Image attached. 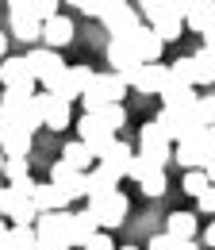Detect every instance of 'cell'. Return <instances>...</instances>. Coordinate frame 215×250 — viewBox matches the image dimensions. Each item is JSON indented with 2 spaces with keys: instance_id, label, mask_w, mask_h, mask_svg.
I'll return each mask as SVG.
<instances>
[{
  "instance_id": "12",
  "label": "cell",
  "mask_w": 215,
  "mask_h": 250,
  "mask_svg": "<svg viewBox=\"0 0 215 250\" xmlns=\"http://www.w3.org/2000/svg\"><path fill=\"white\" fill-rule=\"evenodd\" d=\"M77 131H81V143H85V146H89L96 158H100L108 146H112V143H116V131H108V127L100 124L96 116H89V112L77 120Z\"/></svg>"
},
{
  "instance_id": "53",
  "label": "cell",
  "mask_w": 215,
  "mask_h": 250,
  "mask_svg": "<svg viewBox=\"0 0 215 250\" xmlns=\"http://www.w3.org/2000/svg\"><path fill=\"white\" fill-rule=\"evenodd\" d=\"M116 250H138V247H116Z\"/></svg>"
},
{
  "instance_id": "16",
  "label": "cell",
  "mask_w": 215,
  "mask_h": 250,
  "mask_svg": "<svg viewBox=\"0 0 215 250\" xmlns=\"http://www.w3.org/2000/svg\"><path fill=\"white\" fill-rule=\"evenodd\" d=\"M73 35H77L73 20L61 16V12H58V16H50V20L42 23V42H46V50H61V46H69Z\"/></svg>"
},
{
  "instance_id": "32",
  "label": "cell",
  "mask_w": 215,
  "mask_h": 250,
  "mask_svg": "<svg viewBox=\"0 0 215 250\" xmlns=\"http://www.w3.org/2000/svg\"><path fill=\"white\" fill-rule=\"evenodd\" d=\"M12 35L20 42H35V39H42V23L31 16H12Z\"/></svg>"
},
{
  "instance_id": "45",
  "label": "cell",
  "mask_w": 215,
  "mask_h": 250,
  "mask_svg": "<svg viewBox=\"0 0 215 250\" xmlns=\"http://www.w3.org/2000/svg\"><path fill=\"white\" fill-rule=\"evenodd\" d=\"M69 73H73V81H77L81 93H85V85L92 81V69H89V65H69Z\"/></svg>"
},
{
  "instance_id": "5",
  "label": "cell",
  "mask_w": 215,
  "mask_h": 250,
  "mask_svg": "<svg viewBox=\"0 0 215 250\" xmlns=\"http://www.w3.org/2000/svg\"><path fill=\"white\" fill-rule=\"evenodd\" d=\"M154 124L165 131L169 143H181V139H188L192 131H204L200 120H196V104H192V108H161Z\"/></svg>"
},
{
  "instance_id": "22",
  "label": "cell",
  "mask_w": 215,
  "mask_h": 250,
  "mask_svg": "<svg viewBox=\"0 0 215 250\" xmlns=\"http://www.w3.org/2000/svg\"><path fill=\"white\" fill-rule=\"evenodd\" d=\"M31 204H35L39 212H61V208H69V200H65V196H61V192H58L54 185H50V181H42V185L35 181V192H31Z\"/></svg>"
},
{
  "instance_id": "11",
  "label": "cell",
  "mask_w": 215,
  "mask_h": 250,
  "mask_svg": "<svg viewBox=\"0 0 215 250\" xmlns=\"http://www.w3.org/2000/svg\"><path fill=\"white\" fill-rule=\"evenodd\" d=\"M127 46L138 54V62L142 65H150V62H161V50H165V42L154 35L150 23H138L135 31H131V39H127Z\"/></svg>"
},
{
  "instance_id": "19",
  "label": "cell",
  "mask_w": 215,
  "mask_h": 250,
  "mask_svg": "<svg viewBox=\"0 0 215 250\" xmlns=\"http://www.w3.org/2000/svg\"><path fill=\"white\" fill-rule=\"evenodd\" d=\"M0 154L4 158H27L31 154V131L20 124H12L8 131H0Z\"/></svg>"
},
{
  "instance_id": "23",
  "label": "cell",
  "mask_w": 215,
  "mask_h": 250,
  "mask_svg": "<svg viewBox=\"0 0 215 250\" xmlns=\"http://www.w3.org/2000/svg\"><path fill=\"white\" fill-rule=\"evenodd\" d=\"M212 23H215V0H200V4H192L184 12V27L196 31V35H204Z\"/></svg>"
},
{
  "instance_id": "1",
  "label": "cell",
  "mask_w": 215,
  "mask_h": 250,
  "mask_svg": "<svg viewBox=\"0 0 215 250\" xmlns=\"http://www.w3.org/2000/svg\"><path fill=\"white\" fill-rule=\"evenodd\" d=\"M35 250H73V212H39L35 219Z\"/></svg>"
},
{
  "instance_id": "33",
  "label": "cell",
  "mask_w": 215,
  "mask_h": 250,
  "mask_svg": "<svg viewBox=\"0 0 215 250\" xmlns=\"http://www.w3.org/2000/svg\"><path fill=\"white\" fill-rule=\"evenodd\" d=\"M169 81H177V85H192L196 89V69H192V54H184L177 62L169 65Z\"/></svg>"
},
{
  "instance_id": "31",
  "label": "cell",
  "mask_w": 215,
  "mask_h": 250,
  "mask_svg": "<svg viewBox=\"0 0 215 250\" xmlns=\"http://www.w3.org/2000/svg\"><path fill=\"white\" fill-rule=\"evenodd\" d=\"M0 250H35V231L31 227H8V235L0 239Z\"/></svg>"
},
{
  "instance_id": "34",
  "label": "cell",
  "mask_w": 215,
  "mask_h": 250,
  "mask_svg": "<svg viewBox=\"0 0 215 250\" xmlns=\"http://www.w3.org/2000/svg\"><path fill=\"white\" fill-rule=\"evenodd\" d=\"M150 27H154V35H157L161 42H173V39L184 35V20H154Z\"/></svg>"
},
{
  "instance_id": "27",
  "label": "cell",
  "mask_w": 215,
  "mask_h": 250,
  "mask_svg": "<svg viewBox=\"0 0 215 250\" xmlns=\"http://www.w3.org/2000/svg\"><path fill=\"white\" fill-rule=\"evenodd\" d=\"M61 162H69L73 169H81V173H89L92 166H96V154H92V150L85 146V143H81V139H73V143H69V146L61 150Z\"/></svg>"
},
{
  "instance_id": "8",
  "label": "cell",
  "mask_w": 215,
  "mask_h": 250,
  "mask_svg": "<svg viewBox=\"0 0 215 250\" xmlns=\"http://www.w3.org/2000/svg\"><path fill=\"white\" fill-rule=\"evenodd\" d=\"M208 158H212V150H208V135H204V131H192L188 139L173 143V162H177L181 169H204Z\"/></svg>"
},
{
  "instance_id": "24",
  "label": "cell",
  "mask_w": 215,
  "mask_h": 250,
  "mask_svg": "<svg viewBox=\"0 0 215 250\" xmlns=\"http://www.w3.org/2000/svg\"><path fill=\"white\" fill-rule=\"evenodd\" d=\"M161 108H192L196 104V89L192 85H177V81H165V89H161Z\"/></svg>"
},
{
  "instance_id": "26",
  "label": "cell",
  "mask_w": 215,
  "mask_h": 250,
  "mask_svg": "<svg viewBox=\"0 0 215 250\" xmlns=\"http://www.w3.org/2000/svg\"><path fill=\"white\" fill-rule=\"evenodd\" d=\"M192 69H196V85H215V46H200L192 54Z\"/></svg>"
},
{
  "instance_id": "51",
  "label": "cell",
  "mask_w": 215,
  "mask_h": 250,
  "mask_svg": "<svg viewBox=\"0 0 215 250\" xmlns=\"http://www.w3.org/2000/svg\"><path fill=\"white\" fill-rule=\"evenodd\" d=\"M177 250H200V247H196V239H188V243H181Z\"/></svg>"
},
{
  "instance_id": "29",
  "label": "cell",
  "mask_w": 215,
  "mask_h": 250,
  "mask_svg": "<svg viewBox=\"0 0 215 250\" xmlns=\"http://www.w3.org/2000/svg\"><path fill=\"white\" fill-rule=\"evenodd\" d=\"M92 235H100V223L92 219V212L85 208V212H73V247L85 250V243H89Z\"/></svg>"
},
{
  "instance_id": "9",
  "label": "cell",
  "mask_w": 215,
  "mask_h": 250,
  "mask_svg": "<svg viewBox=\"0 0 215 250\" xmlns=\"http://www.w3.org/2000/svg\"><path fill=\"white\" fill-rule=\"evenodd\" d=\"M50 185L58 188L65 200H81V196H85V173L73 169L69 162H61V158H58V162L50 166Z\"/></svg>"
},
{
  "instance_id": "10",
  "label": "cell",
  "mask_w": 215,
  "mask_h": 250,
  "mask_svg": "<svg viewBox=\"0 0 215 250\" xmlns=\"http://www.w3.org/2000/svg\"><path fill=\"white\" fill-rule=\"evenodd\" d=\"M27 65H31V77H35L42 89H46V85L58 77L61 69H65L61 54H58V50H46V46H35V50L27 54Z\"/></svg>"
},
{
  "instance_id": "4",
  "label": "cell",
  "mask_w": 215,
  "mask_h": 250,
  "mask_svg": "<svg viewBox=\"0 0 215 250\" xmlns=\"http://www.w3.org/2000/svg\"><path fill=\"white\" fill-rule=\"evenodd\" d=\"M123 93H127V81L119 73H92L81 100H85V112H96L100 104H123Z\"/></svg>"
},
{
  "instance_id": "44",
  "label": "cell",
  "mask_w": 215,
  "mask_h": 250,
  "mask_svg": "<svg viewBox=\"0 0 215 250\" xmlns=\"http://www.w3.org/2000/svg\"><path fill=\"white\" fill-rule=\"evenodd\" d=\"M85 250H116V243H112L108 231H100V235H92L89 243H85Z\"/></svg>"
},
{
  "instance_id": "42",
  "label": "cell",
  "mask_w": 215,
  "mask_h": 250,
  "mask_svg": "<svg viewBox=\"0 0 215 250\" xmlns=\"http://www.w3.org/2000/svg\"><path fill=\"white\" fill-rule=\"evenodd\" d=\"M196 208H200L204 216H215V185H208L200 196H196Z\"/></svg>"
},
{
  "instance_id": "3",
  "label": "cell",
  "mask_w": 215,
  "mask_h": 250,
  "mask_svg": "<svg viewBox=\"0 0 215 250\" xmlns=\"http://www.w3.org/2000/svg\"><path fill=\"white\" fill-rule=\"evenodd\" d=\"M0 108L12 116V124L27 127V131L42 127V112H39V89H4V96H0Z\"/></svg>"
},
{
  "instance_id": "52",
  "label": "cell",
  "mask_w": 215,
  "mask_h": 250,
  "mask_svg": "<svg viewBox=\"0 0 215 250\" xmlns=\"http://www.w3.org/2000/svg\"><path fill=\"white\" fill-rule=\"evenodd\" d=\"M4 235H8V223H4V216H0V239H4Z\"/></svg>"
},
{
  "instance_id": "25",
  "label": "cell",
  "mask_w": 215,
  "mask_h": 250,
  "mask_svg": "<svg viewBox=\"0 0 215 250\" xmlns=\"http://www.w3.org/2000/svg\"><path fill=\"white\" fill-rule=\"evenodd\" d=\"M42 93H54L58 100H65V104H73V100H81V85L73 81V73H69V65H65V69H61L58 77H54V81H50V85L42 89Z\"/></svg>"
},
{
  "instance_id": "21",
  "label": "cell",
  "mask_w": 215,
  "mask_h": 250,
  "mask_svg": "<svg viewBox=\"0 0 215 250\" xmlns=\"http://www.w3.org/2000/svg\"><path fill=\"white\" fill-rule=\"evenodd\" d=\"M138 23H142V16H138V12L131 8V4H127L123 12H116L112 20H104V27H108V35H112V39H119V42H127V39H131V31H135Z\"/></svg>"
},
{
  "instance_id": "14",
  "label": "cell",
  "mask_w": 215,
  "mask_h": 250,
  "mask_svg": "<svg viewBox=\"0 0 215 250\" xmlns=\"http://www.w3.org/2000/svg\"><path fill=\"white\" fill-rule=\"evenodd\" d=\"M39 112H42V127H50V131H65V127L73 124L69 104L58 100L54 93H39Z\"/></svg>"
},
{
  "instance_id": "41",
  "label": "cell",
  "mask_w": 215,
  "mask_h": 250,
  "mask_svg": "<svg viewBox=\"0 0 215 250\" xmlns=\"http://www.w3.org/2000/svg\"><path fill=\"white\" fill-rule=\"evenodd\" d=\"M127 8V0H100V8H96V20L104 23V20H112L116 12H123Z\"/></svg>"
},
{
  "instance_id": "50",
  "label": "cell",
  "mask_w": 215,
  "mask_h": 250,
  "mask_svg": "<svg viewBox=\"0 0 215 250\" xmlns=\"http://www.w3.org/2000/svg\"><path fill=\"white\" fill-rule=\"evenodd\" d=\"M0 58H8V35H0Z\"/></svg>"
},
{
  "instance_id": "7",
  "label": "cell",
  "mask_w": 215,
  "mask_h": 250,
  "mask_svg": "<svg viewBox=\"0 0 215 250\" xmlns=\"http://www.w3.org/2000/svg\"><path fill=\"white\" fill-rule=\"evenodd\" d=\"M138 154H142V158H150L157 169H165V166L173 162V143L165 139V131L154 124V120L142 127V131H138Z\"/></svg>"
},
{
  "instance_id": "48",
  "label": "cell",
  "mask_w": 215,
  "mask_h": 250,
  "mask_svg": "<svg viewBox=\"0 0 215 250\" xmlns=\"http://www.w3.org/2000/svg\"><path fill=\"white\" fill-rule=\"evenodd\" d=\"M204 173H208V181L215 185V158H208V166H204Z\"/></svg>"
},
{
  "instance_id": "18",
  "label": "cell",
  "mask_w": 215,
  "mask_h": 250,
  "mask_svg": "<svg viewBox=\"0 0 215 250\" xmlns=\"http://www.w3.org/2000/svg\"><path fill=\"white\" fill-rule=\"evenodd\" d=\"M0 81H4V89H39V81L31 77L27 58H4L0 62Z\"/></svg>"
},
{
  "instance_id": "2",
  "label": "cell",
  "mask_w": 215,
  "mask_h": 250,
  "mask_svg": "<svg viewBox=\"0 0 215 250\" xmlns=\"http://www.w3.org/2000/svg\"><path fill=\"white\" fill-rule=\"evenodd\" d=\"M31 192H35V177H23V181H12V185L0 188V216L12 219V227H31L39 219V208L31 204Z\"/></svg>"
},
{
  "instance_id": "47",
  "label": "cell",
  "mask_w": 215,
  "mask_h": 250,
  "mask_svg": "<svg viewBox=\"0 0 215 250\" xmlns=\"http://www.w3.org/2000/svg\"><path fill=\"white\" fill-rule=\"evenodd\" d=\"M204 247H212V250H215V223L208 227V231H204Z\"/></svg>"
},
{
  "instance_id": "39",
  "label": "cell",
  "mask_w": 215,
  "mask_h": 250,
  "mask_svg": "<svg viewBox=\"0 0 215 250\" xmlns=\"http://www.w3.org/2000/svg\"><path fill=\"white\" fill-rule=\"evenodd\" d=\"M58 4L61 0H31V20H39V23H46L50 16H58Z\"/></svg>"
},
{
  "instance_id": "17",
  "label": "cell",
  "mask_w": 215,
  "mask_h": 250,
  "mask_svg": "<svg viewBox=\"0 0 215 250\" xmlns=\"http://www.w3.org/2000/svg\"><path fill=\"white\" fill-rule=\"evenodd\" d=\"M131 158H135L131 143L116 135V143H112L104 154L96 158V166H104V169H108V173H116V177H127V169H131Z\"/></svg>"
},
{
  "instance_id": "35",
  "label": "cell",
  "mask_w": 215,
  "mask_h": 250,
  "mask_svg": "<svg viewBox=\"0 0 215 250\" xmlns=\"http://www.w3.org/2000/svg\"><path fill=\"white\" fill-rule=\"evenodd\" d=\"M208 185H212V181H208V173H204V169H184L181 188L188 192V196H200V192H204Z\"/></svg>"
},
{
  "instance_id": "37",
  "label": "cell",
  "mask_w": 215,
  "mask_h": 250,
  "mask_svg": "<svg viewBox=\"0 0 215 250\" xmlns=\"http://www.w3.org/2000/svg\"><path fill=\"white\" fill-rule=\"evenodd\" d=\"M0 177H4L8 185H12V181H23V177H31V173H27V158H4Z\"/></svg>"
},
{
  "instance_id": "40",
  "label": "cell",
  "mask_w": 215,
  "mask_h": 250,
  "mask_svg": "<svg viewBox=\"0 0 215 250\" xmlns=\"http://www.w3.org/2000/svg\"><path fill=\"white\" fill-rule=\"evenodd\" d=\"M150 169H157V166H154L150 158L135 154V158H131V169H127V177H131V181H142V177H146V173H150Z\"/></svg>"
},
{
  "instance_id": "28",
  "label": "cell",
  "mask_w": 215,
  "mask_h": 250,
  "mask_svg": "<svg viewBox=\"0 0 215 250\" xmlns=\"http://www.w3.org/2000/svg\"><path fill=\"white\" fill-rule=\"evenodd\" d=\"M165 235H173V239H181V243L196 239V216H192V212H173V216L165 219Z\"/></svg>"
},
{
  "instance_id": "6",
  "label": "cell",
  "mask_w": 215,
  "mask_h": 250,
  "mask_svg": "<svg viewBox=\"0 0 215 250\" xmlns=\"http://www.w3.org/2000/svg\"><path fill=\"white\" fill-rule=\"evenodd\" d=\"M89 212L92 219L104 227V231H112V227H119L127 212H131V200H127V192L116 188V192H108V196H100V200H89Z\"/></svg>"
},
{
  "instance_id": "30",
  "label": "cell",
  "mask_w": 215,
  "mask_h": 250,
  "mask_svg": "<svg viewBox=\"0 0 215 250\" xmlns=\"http://www.w3.org/2000/svg\"><path fill=\"white\" fill-rule=\"evenodd\" d=\"M89 116H96L100 124L108 127V131H116V135H119V127L127 124V108H123V104H100V108L89 112Z\"/></svg>"
},
{
  "instance_id": "56",
  "label": "cell",
  "mask_w": 215,
  "mask_h": 250,
  "mask_svg": "<svg viewBox=\"0 0 215 250\" xmlns=\"http://www.w3.org/2000/svg\"><path fill=\"white\" fill-rule=\"evenodd\" d=\"M0 188H4V185H0Z\"/></svg>"
},
{
  "instance_id": "54",
  "label": "cell",
  "mask_w": 215,
  "mask_h": 250,
  "mask_svg": "<svg viewBox=\"0 0 215 250\" xmlns=\"http://www.w3.org/2000/svg\"><path fill=\"white\" fill-rule=\"evenodd\" d=\"M184 4H188V8H192V4H200V0H184Z\"/></svg>"
},
{
  "instance_id": "43",
  "label": "cell",
  "mask_w": 215,
  "mask_h": 250,
  "mask_svg": "<svg viewBox=\"0 0 215 250\" xmlns=\"http://www.w3.org/2000/svg\"><path fill=\"white\" fill-rule=\"evenodd\" d=\"M177 247H181V239H173V235H154L146 250H177Z\"/></svg>"
},
{
  "instance_id": "49",
  "label": "cell",
  "mask_w": 215,
  "mask_h": 250,
  "mask_svg": "<svg viewBox=\"0 0 215 250\" xmlns=\"http://www.w3.org/2000/svg\"><path fill=\"white\" fill-rule=\"evenodd\" d=\"M204 46H215V23L208 27V31H204Z\"/></svg>"
},
{
  "instance_id": "55",
  "label": "cell",
  "mask_w": 215,
  "mask_h": 250,
  "mask_svg": "<svg viewBox=\"0 0 215 250\" xmlns=\"http://www.w3.org/2000/svg\"><path fill=\"white\" fill-rule=\"evenodd\" d=\"M0 169H4V154H0Z\"/></svg>"
},
{
  "instance_id": "46",
  "label": "cell",
  "mask_w": 215,
  "mask_h": 250,
  "mask_svg": "<svg viewBox=\"0 0 215 250\" xmlns=\"http://www.w3.org/2000/svg\"><path fill=\"white\" fill-rule=\"evenodd\" d=\"M65 4H73V8H81L89 16H96V8H100V0H65Z\"/></svg>"
},
{
  "instance_id": "36",
  "label": "cell",
  "mask_w": 215,
  "mask_h": 250,
  "mask_svg": "<svg viewBox=\"0 0 215 250\" xmlns=\"http://www.w3.org/2000/svg\"><path fill=\"white\" fill-rule=\"evenodd\" d=\"M138 188H142L146 196H161V192L169 188V181H165V169H150V173L138 181Z\"/></svg>"
},
{
  "instance_id": "15",
  "label": "cell",
  "mask_w": 215,
  "mask_h": 250,
  "mask_svg": "<svg viewBox=\"0 0 215 250\" xmlns=\"http://www.w3.org/2000/svg\"><path fill=\"white\" fill-rule=\"evenodd\" d=\"M165 81H169V65L150 62V65H142V69L135 73L131 89H135V93H142V96H157L161 89H165Z\"/></svg>"
},
{
  "instance_id": "13",
  "label": "cell",
  "mask_w": 215,
  "mask_h": 250,
  "mask_svg": "<svg viewBox=\"0 0 215 250\" xmlns=\"http://www.w3.org/2000/svg\"><path fill=\"white\" fill-rule=\"evenodd\" d=\"M108 65H112V73H119L123 81H127V89H131L135 73L142 69L138 54H135V50H131L127 42H119V39H112V42H108Z\"/></svg>"
},
{
  "instance_id": "20",
  "label": "cell",
  "mask_w": 215,
  "mask_h": 250,
  "mask_svg": "<svg viewBox=\"0 0 215 250\" xmlns=\"http://www.w3.org/2000/svg\"><path fill=\"white\" fill-rule=\"evenodd\" d=\"M116 185H119V177L108 173L104 166H92L89 173H85V196H89V200H100V196L116 192Z\"/></svg>"
},
{
  "instance_id": "38",
  "label": "cell",
  "mask_w": 215,
  "mask_h": 250,
  "mask_svg": "<svg viewBox=\"0 0 215 250\" xmlns=\"http://www.w3.org/2000/svg\"><path fill=\"white\" fill-rule=\"evenodd\" d=\"M196 120H200V127H215V93L196 96Z\"/></svg>"
}]
</instances>
